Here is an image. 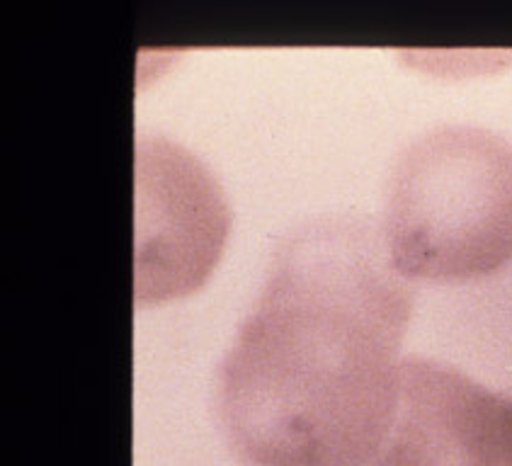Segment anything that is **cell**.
<instances>
[{"label":"cell","instance_id":"obj_1","mask_svg":"<svg viewBox=\"0 0 512 466\" xmlns=\"http://www.w3.org/2000/svg\"><path fill=\"white\" fill-rule=\"evenodd\" d=\"M413 289L367 221L323 217L275 250L219 367L216 406L250 466H364L394 413Z\"/></svg>","mask_w":512,"mask_h":466},{"label":"cell","instance_id":"obj_2","mask_svg":"<svg viewBox=\"0 0 512 466\" xmlns=\"http://www.w3.org/2000/svg\"><path fill=\"white\" fill-rule=\"evenodd\" d=\"M403 277L464 282L512 260V146L491 129L447 124L398 158L381 224Z\"/></svg>","mask_w":512,"mask_h":466},{"label":"cell","instance_id":"obj_3","mask_svg":"<svg viewBox=\"0 0 512 466\" xmlns=\"http://www.w3.org/2000/svg\"><path fill=\"white\" fill-rule=\"evenodd\" d=\"M364 466H512V399L430 357H403L394 413Z\"/></svg>","mask_w":512,"mask_h":466}]
</instances>
